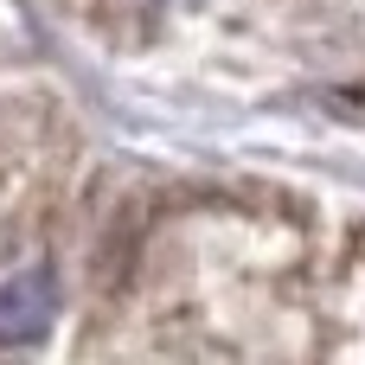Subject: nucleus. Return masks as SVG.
<instances>
[{
  "instance_id": "nucleus-1",
  "label": "nucleus",
  "mask_w": 365,
  "mask_h": 365,
  "mask_svg": "<svg viewBox=\"0 0 365 365\" xmlns=\"http://www.w3.org/2000/svg\"><path fill=\"white\" fill-rule=\"evenodd\" d=\"M45 321H51V276H45V269L13 276V282L0 289V346H26V340H38Z\"/></svg>"
}]
</instances>
